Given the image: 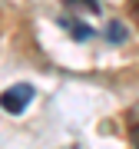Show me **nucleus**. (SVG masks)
Returning a JSON list of instances; mask_svg holds the SVG:
<instances>
[{"instance_id": "obj_4", "label": "nucleus", "mask_w": 139, "mask_h": 149, "mask_svg": "<svg viewBox=\"0 0 139 149\" xmlns=\"http://www.w3.org/2000/svg\"><path fill=\"white\" fill-rule=\"evenodd\" d=\"M66 7H83V10H96V0H66Z\"/></svg>"}, {"instance_id": "obj_3", "label": "nucleus", "mask_w": 139, "mask_h": 149, "mask_svg": "<svg viewBox=\"0 0 139 149\" xmlns=\"http://www.w3.org/2000/svg\"><path fill=\"white\" fill-rule=\"evenodd\" d=\"M63 23L70 27V33H73V37H80V40L90 37V27H83V23H73V20H63Z\"/></svg>"}, {"instance_id": "obj_2", "label": "nucleus", "mask_w": 139, "mask_h": 149, "mask_svg": "<svg viewBox=\"0 0 139 149\" xmlns=\"http://www.w3.org/2000/svg\"><path fill=\"white\" fill-rule=\"evenodd\" d=\"M126 129H129V139H133L136 149H139V103L126 113Z\"/></svg>"}, {"instance_id": "obj_1", "label": "nucleus", "mask_w": 139, "mask_h": 149, "mask_svg": "<svg viewBox=\"0 0 139 149\" xmlns=\"http://www.w3.org/2000/svg\"><path fill=\"white\" fill-rule=\"evenodd\" d=\"M30 100H33V86L30 83H13V86H7L0 93V106L7 113H23L30 106Z\"/></svg>"}, {"instance_id": "obj_5", "label": "nucleus", "mask_w": 139, "mask_h": 149, "mask_svg": "<svg viewBox=\"0 0 139 149\" xmlns=\"http://www.w3.org/2000/svg\"><path fill=\"white\" fill-rule=\"evenodd\" d=\"M126 3H129V13H133V20L139 23V0H126Z\"/></svg>"}]
</instances>
